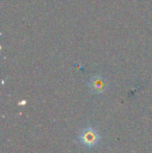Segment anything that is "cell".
Returning <instances> with one entry per match:
<instances>
[{
  "instance_id": "cell-1",
  "label": "cell",
  "mask_w": 152,
  "mask_h": 153,
  "mask_svg": "<svg viewBox=\"0 0 152 153\" xmlns=\"http://www.w3.org/2000/svg\"><path fill=\"white\" fill-rule=\"evenodd\" d=\"M77 141L85 147L94 148L99 145L101 137L94 127L87 126L81 128V130L79 131L78 135H77Z\"/></svg>"
},
{
  "instance_id": "cell-2",
  "label": "cell",
  "mask_w": 152,
  "mask_h": 153,
  "mask_svg": "<svg viewBox=\"0 0 152 153\" xmlns=\"http://www.w3.org/2000/svg\"><path fill=\"white\" fill-rule=\"evenodd\" d=\"M89 87L91 89V92H93L94 94H102L108 88V82H106L105 78H103L102 76L96 75V76L92 77L90 79Z\"/></svg>"
}]
</instances>
